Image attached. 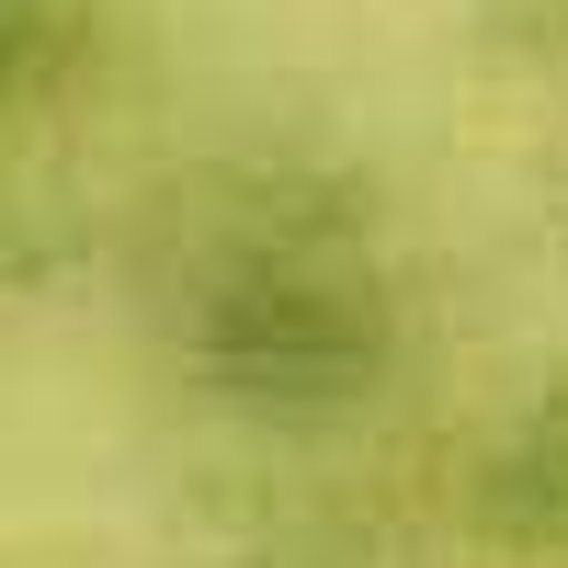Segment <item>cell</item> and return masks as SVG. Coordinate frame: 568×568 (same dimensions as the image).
<instances>
[{
	"label": "cell",
	"mask_w": 568,
	"mask_h": 568,
	"mask_svg": "<svg viewBox=\"0 0 568 568\" xmlns=\"http://www.w3.org/2000/svg\"><path fill=\"white\" fill-rule=\"evenodd\" d=\"M387 342H398L387 284L353 251H318V240L240 251L194 307V364L227 398H262V409H329V398L375 387Z\"/></svg>",
	"instance_id": "cell-1"
},
{
	"label": "cell",
	"mask_w": 568,
	"mask_h": 568,
	"mask_svg": "<svg viewBox=\"0 0 568 568\" xmlns=\"http://www.w3.org/2000/svg\"><path fill=\"white\" fill-rule=\"evenodd\" d=\"M478 524L511 557H568V398L535 409L489 466H478Z\"/></svg>",
	"instance_id": "cell-2"
},
{
	"label": "cell",
	"mask_w": 568,
	"mask_h": 568,
	"mask_svg": "<svg viewBox=\"0 0 568 568\" xmlns=\"http://www.w3.org/2000/svg\"><path fill=\"white\" fill-rule=\"evenodd\" d=\"M103 45V0H0V103L69 91Z\"/></svg>",
	"instance_id": "cell-3"
}]
</instances>
